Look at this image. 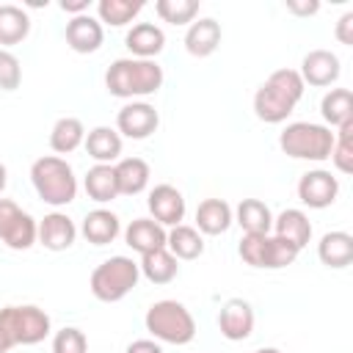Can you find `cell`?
Here are the masks:
<instances>
[{
    "mask_svg": "<svg viewBox=\"0 0 353 353\" xmlns=\"http://www.w3.org/2000/svg\"><path fill=\"white\" fill-rule=\"evenodd\" d=\"M303 80L298 69H276L254 94V113L265 124H281L303 97Z\"/></svg>",
    "mask_w": 353,
    "mask_h": 353,
    "instance_id": "1",
    "label": "cell"
},
{
    "mask_svg": "<svg viewBox=\"0 0 353 353\" xmlns=\"http://www.w3.org/2000/svg\"><path fill=\"white\" fill-rule=\"evenodd\" d=\"M163 85V66L157 61L143 58H116L105 72V88L110 97L132 99L135 97H152Z\"/></svg>",
    "mask_w": 353,
    "mask_h": 353,
    "instance_id": "2",
    "label": "cell"
},
{
    "mask_svg": "<svg viewBox=\"0 0 353 353\" xmlns=\"http://www.w3.org/2000/svg\"><path fill=\"white\" fill-rule=\"evenodd\" d=\"M50 314L33 303L0 309V353H8L17 345H39L50 336Z\"/></svg>",
    "mask_w": 353,
    "mask_h": 353,
    "instance_id": "3",
    "label": "cell"
},
{
    "mask_svg": "<svg viewBox=\"0 0 353 353\" xmlns=\"http://www.w3.org/2000/svg\"><path fill=\"white\" fill-rule=\"evenodd\" d=\"M30 182H33L36 196L50 207H66V204H72L77 199L74 168L58 154H44V157L33 160Z\"/></svg>",
    "mask_w": 353,
    "mask_h": 353,
    "instance_id": "4",
    "label": "cell"
},
{
    "mask_svg": "<svg viewBox=\"0 0 353 353\" xmlns=\"http://www.w3.org/2000/svg\"><path fill=\"white\" fill-rule=\"evenodd\" d=\"M279 146L292 160H312L323 163L331 157L334 149V130L314 121H292L281 130Z\"/></svg>",
    "mask_w": 353,
    "mask_h": 353,
    "instance_id": "5",
    "label": "cell"
},
{
    "mask_svg": "<svg viewBox=\"0 0 353 353\" xmlns=\"http://www.w3.org/2000/svg\"><path fill=\"white\" fill-rule=\"evenodd\" d=\"M146 331L154 336V342H165V345H188L196 336V320L188 312L185 303L179 301H157L146 309Z\"/></svg>",
    "mask_w": 353,
    "mask_h": 353,
    "instance_id": "6",
    "label": "cell"
},
{
    "mask_svg": "<svg viewBox=\"0 0 353 353\" xmlns=\"http://www.w3.org/2000/svg\"><path fill=\"white\" fill-rule=\"evenodd\" d=\"M138 279H141L138 262L119 254V256H110V259H105L94 268V273L88 279V287H91V295L97 301L116 303L138 287Z\"/></svg>",
    "mask_w": 353,
    "mask_h": 353,
    "instance_id": "7",
    "label": "cell"
},
{
    "mask_svg": "<svg viewBox=\"0 0 353 353\" xmlns=\"http://www.w3.org/2000/svg\"><path fill=\"white\" fill-rule=\"evenodd\" d=\"M237 254L245 265L251 268H265V270H281L298 259V248L276 234H243Z\"/></svg>",
    "mask_w": 353,
    "mask_h": 353,
    "instance_id": "8",
    "label": "cell"
},
{
    "mask_svg": "<svg viewBox=\"0 0 353 353\" xmlns=\"http://www.w3.org/2000/svg\"><path fill=\"white\" fill-rule=\"evenodd\" d=\"M36 232L39 223L30 212L11 199H0V240L11 251H28L36 243Z\"/></svg>",
    "mask_w": 353,
    "mask_h": 353,
    "instance_id": "9",
    "label": "cell"
},
{
    "mask_svg": "<svg viewBox=\"0 0 353 353\" xmlns=\"http://www.w3.org/2000/svg\"><path fill=\"white\" fill-rule=\"evenodd\" d=\"M339 196V179L325 168H312L298 179V199L309 210H325Z\"/></svg>",
    "mask_w": 353,
    "mask_h": 353,
    "instance_id": "10",
    "label": "cell"
},
{
    "mask_svg": "<svg viewBox=\"0 0 353 353\" xmlns=\"http://www.w3.org/2000/svg\"><path fill=\"white\" fill-rule=\"evenodd\" d=\"M160 127V113L149 102H127L116 113V132L132 141H143Z\"/></svg>",
    "mask_w": 353,
    "mask_h": 353,
    "instance_id": "11",
    "label": "cell"
},
{
    "mask_svg": "<svg viewBox=\"0 0 353 353\" xmlns=\"http://www.w3.org/2000/svg\"><path fill=\"white\" fill-rule=\"evenodd\" d=\"M218 331L229 342H243L254 334V309L243 298H229L218 312Z\"/></svg>",
    "mask_w": 353,
    "mask_h": 353,
    "instance_id": "12",
    "label": "cell"
},
{
    "mask_svg": "<svg viewBox=\"0 0 353 353\" xmlns=\"http://www.w3.org/2000/svg\"><path fill=\"white\" fill-rule=\"evenodd\" d=\"M146 207L152 212V221H157L160 226H179L185 218V196L174 185H165V182L149 190Z\"/></svg>",
    "mask_w": 353,
    "mask_h": 353,
    "instance_id": "13",
    "label": "cell"
},
{
    "mask_svg": "<svg viewBox=\"0 0 353 353\" xmlns=\"http://www.w3.org/2000/svg\"><path fill=\"white\" fill-rule=\"evenodd\" d=\"M301 80L303 85H314V88H325V85H334L342 74V63L339 58L331 52V50H312L303 55L301 61Z\"/></svg>",
    "mask_w": 353,
    "mask_h": 353,
    "instance_id": "14",
    "label": "cell"
},
{
    "mask_svg": "<svg viewBox=\"0 0 353 353\" xmlns=\"http://www.w3.org/2000/svg\"><path fill=\"white\" fill-rule=\"evenodd\" d=\"M77 240V226L66 212H50L39 221V232H36V243H41L47 251H66L72 248Z\"/></svg>",
    "mask_w": 353,
    "mask_h": 353,
    "instance_id": "15",
    "label": "cell"
},
{
    "mask_svg": "<svg viewBox=\"0 0 353 353\" xmlns=\"http://www.w3.org/2000/svg\"><path fill=\"white\" fill-rule=\"evenodd\" d=\"M105 41V30H102V22L91 14H80V17H72L66 22V44L80 52V55H88V52H97Z\"/></svg>",
    "mask_w": 353,
    "mask_h": 353,
    "instance_id": "16",
    "label": "cell"
},
{
    "mask_svg": "<svg viewBox=\"0 0 353 353\" xmlns=\"http://www.w3.org/2000/svg\"><path fill=\"white\" fill-rule=\"evenodd\" d=\"M221 47V25L212 17L193 19L185 30V50L193 58H210Z\"/></svg>",
    "mask_w": 353,
    "mask_h": 353,
    "instance_id": "17",
    "label": "cell"
},
{
    "mask_svg": "<svg viewBox=\"0 0 353 353\" xmlns=\"http://www.w3.org/2000/svg\"><path fill=\"white\" fill-rule=\"evenodd\" d=\"M127 50L132 52V58H143V61H154L163 47H165V33L163 28H157L154 22H138L127 30L124 36Z\"/></svg>",
    "mask_w": 353,
    "mask_h": 353,
    "instance_id": "18",
    "label": "cell"
},
{
    "mask_svg": "<svg viewBox=\"0 0 353 353\" xmlns=\"http://www.w3.org/2000/svg\"><path fill=\"white\" fill-rule=\"evenodd\" d=\"M165 234H168L165 226H160L157 221H152V218H135L124 229V243L143 256V254H152L157 248H165Z\"/></svg>",
    "mask_w": 353,
    "mask_h": 353,
    "instance_id": "19",
    "label": "cell"
},
{
    "mask_svg": "<svg viewBox=\"0 0 353 353\" xmlns=\"http://www.w3.org/2000/svg\"><path fill=\"white\" fill-rule=\"evenodd\" d=\"M88 157L94 163H102V165H113L121 160V135L113 130V127H94L85 132V141H83Z\"/></svg>",
    "mask_w": 353,
    "mask_h": 353,
    "instance_id": "20",
    "label": "cell"
},
{
    "mask_svg": "<svg viewBox=\"0 0 353 353\" xmlns=\"http://www.w3.org/2000/svg\"><path fill=\"white\" fill-rule=\"evenodd\" d=\"M80 234L91 245H108V243H113L121 234V221H119L116 212H110L105 207H97V210L85 212L83 226H80Z\"/></svg>",
    "mask_w": 353,
    "mask_h": 353,
    "instance_id": "21",
    "label": "cell"
},
{
    "mask_svg": "<svg viewBox=\"0 0 353 353\" xmlns=\"http://www.w3.org/2000/svg\"><path fill=\"white\" fill-rule=\"evenodd\" d=\"M234 223V210L223 199H204L196 207V229L201 234L218 237Z\"/></svg>",
    "mask_w": 353,
    "mask_h": 353,
    "instance_id": "22",
    "label": "cell"
},
{
    "mask_svg": "<svg viewBox=\"0 0 353 353\" xmlns=\"http://www.w3.org/2000/svg\"><path fill=\"white\" fill-rule=\"evenodd\" d=\"M116 185H119V196H138L146 190L149 185V163L143 157H121L116 165Z\"/></svg>",
    "mask_w": 353,
    "mask_h": 353,
    "instance_id": "23",
    "label": "cell"
},
{
    "mask_svg": "<svg viewBox=\"0 0 353 353\" xmlns=\"http://www.w3.org/2000/svg\"><path fill=\"white\" fill-rule=\"evenodd\" d=\"M234 223L243 234H270L273 232V212L259 199H243L234 210Z\"/></svg>",
    "mask_w": 353,
    "mask_h": 353,
    "instance_id": "24",
    "label": "cell"
},
{
    "mask_svg": "<svg viewBox=\"0 0 353 353\" xmlns=\"http://www.w3.org/2000/svg\"><path fill=\"white\" fill-rule=\"evenodd\" d=\"M273 234L292 243L298 251L312 240V223L303 210H281L273 218Z\"/></svg>",
    "mask_w": 353,
    "mask_h": 353,
    "instance_id": "25",
    "label": "cell"
},
{
    "mask_svg": "<svg viewBox=\"0 0 353 353\" xmlns=\"http://www.w3.org/2000/svg\"><path fill=\"white\" fill-rule=\"evenodd\" d=\"M317 256L325 268L342 270L353 262V234L347 232H325L317 243Z\"/></svg>",
    "mask_w": 353,
    "mask_h": 353,
    "instance_id": "26",
    "label": "cell"
},
{
    "mask_svg": "<svg viewBox=\"0 0 353 353\" xmlns=\"http://www.w3.org/2000/svg\"><path fill=\"white\" fill-rule=\"evenodd\" d=\"M30 33V17L22 6L3 3L0 6V50L22 44Z\"/></svg>",
    "mask_w": 353,
    "mask_h": 353,
    "instance_id": "27",
    "label": "cell"
},
{
    "mask_svg": "<svg viewBox=\"0 0 353 353\" xmlns=\"http://www.w3.org/2000/svg\"><path fill=\"white\" fill-rule=\"evenodd\" d=\"M165 248L174 254V259H182V262H190V259H199L204 254V237L196 226H171L168 234H165Z\"/></svg>",
    "mask_w": 353,
    "mask_h": 353,
    "instance_id": "28",
    "label": "cell"
},
{
    "mask_svg": "<svg viewBox=\"0 0 353 353\" xmlns=\"http://www.w3.org/2000/svg\"><path fill=\"white\" fill-rule=\"evenodd\" d=\"M85 141V127L74 116H61L50 130V149L55 154H72Z\"/></svg>",
    "mask_w": 353,
    "mask_h": 353,
    "instance_id": "29",
    "label": "cell"
},
{
    "mask_svg": "<svg viewBox=\"0 0 353 353\" xmlns=\"http://www.w3.org/2000/svg\"><path fill=\"white\" fill-rule=\"evenodd\" d=\"M138 268H141V276L149 279L152 284H168L179 276V259H174V254L168 248H157L152 254H143Z\"/></svg>",
    "mask_w": 353,
    "mask_h": 353,
    "instance_id": "30",
    "label": "cell"
},
{
    "mask_svg": "<svg viewBox=\"0 0 353 353\" xmlns=\"http://www.w3.org/2000/svg\"><path fill=\"white\" fill-rule=\"evenodd\" d=\"M83 188H85L88 199L97 201V204L113 201V199L119 196V185H116V171H113V165H102V163L91 165L88 174H85V179H83Z\"/></svg>",
    "mask_w": 353,
    "mask_h": 353,
    "instance_id": "31",
    "label": "cell"
},
{
    "mask_svg": "<svg viewBox=\"0 0 353 353\" xmlns=\"http://www.w3.org/2000/svg\"><path fill=\"white\" fill-rule=\"evenodd\" d=\"M320 116H323L325 127H331V130L350 121L353 119V94H350V88H331L320 99Z\"/></svg>",
    "mask_w": 353,
    "mask_h": 353,
    "instance_id": "32",
    "label": "cell"
},
{
    "mask_svg": "<svg viewBox=\"0 0 353 353\" xmlns=\"http://www.w3.org/2000/svg\"><path fill=\"white\" fill-rule=\"evenodd\" d=\"M143 11V0H99L97 3V19L110 28L130 25Z\"/></svg>",
    "mask_w": 353,
    "mask_h": 353,
    "instance_id": "33",
    "label": "cell"
},
{
    "mask_svg": "<svg viewBox=\"0 0 353 353\" xmlns=\"http://www.w3.org/2000/svg\"><path fill=\"white\" fill-rule=\"evenodd\" d=\"M331 163L339 174L353 171V119L339 124L334 132V149H331Z\"/></svg>",
    "mask_w": 353,
    "mask_h": 353,
    "instance_id": "34",
    "label": "cell"
},
{
    "mask_svg": "<svg viewBox=\"0 0 353 353\" xmlns=\"http://www.w3.org/2000/svg\"><path fill=\"white\" fill-rule=\"evenodd\" d=\"M154 11L168 25H190L199 17V0H157Z\"/></svg>",
    "mask_w": 353,
    "mask_h": 353,
    "instance_id": "35",
    "label": "cell"
},
{
    "mask_svg": "<svg viewBox=\"0 0 353 353\" xmlns=\"http://www.w3.org/2000/svg\"><path fill=\"white\" fill-rule=\"evenodd\" d=\"M52 353H88V339L80 328L66 325L52 336Z\"/></svg>",
    "mask_w": 353,
    "mask_h": 353,
    "instance_id": "36",
    "label": "cell"
},
{
    "mask_svg": "<svg viewBox=\"0 0 353 353\" xmlns=\"http://www.w3.org/2000/svg\"><path fill=\"white\" fill-rule=\"evenodd\" d=\"M19 83H22L19 58L11 50H0V88L3 91H17Z\"/></svg>",
    "mask_w": 353,
    "mask_h": 353,
    "instance_id": "37",
    "label": "cell"
},
{
    "mask_svg": "<svg viewBox=\"0 0 353 353\" xmlns=\"http://www.w3.org/2000/svg\"><path fill=\"white\" fill-rule=\"evenodd\" d=\"M334 36H336L339 44H345V47L353 44V11H347V14L339 17V22H336V28H334Z\"/></svg>",
    "mask_w": 353,
    "mask_h": 353,
    "instance_id": "38",
    "label": "cell"
},
{
    "mask_svg": "<svg viewBox=\"0 0 353 353\" xmlns=\"http://www.w3.org/2000/svg\"><path fill=\"white\" fill-rule=\"evenodd\" d=\"M287 11L295 14V17H312V14L320 11V3H317V0H303V3H298V0H287Z\"/></svg>",
    "mask_w": 353,
    "mask_h": 353,
    "instance_id": "39",
    "label": "cell"
},
{
    "mask_svg": "<svg viewBox=\"0 0 353 353\" xmlns=\"http://www.w3.org/2000/svg\"><path fill=\"white\" fill-rule=\"evenodd\" d=\"M124 353H163V347H160V342H154V339H135V342L127 345Z\"/></svg>",
    "mask_w": 353,
    "mask_h": 353,
    "instance_id": "40",
    "label": "cell"
},
{
    "mask_svg": "<svg viewBox=\"0 0 353 353\" xmlns=\"http://www.w3.org/2000/svg\"><path fill=\"white\" fill-rule=\"evenodd\" d=\"M58 6H61V11H66L72 17H80V14H88L91 0H61Z\"/></svg>",
    "mask_w": 353,
    "mask_h": 353,
    "instance_id": "41",
    "label": "cell"
},
{
    "mask_svg": "<svg viewBox=\"0 0 353 353\" xmlns=\"http://www.w3.org/2000/svg\"><path fill=\"white\" fill-rule=\"evenodd\" d=\"M6 185H8V168L0 163V196H3V190H6Z\"/></svg>",
    "mask_w": 353,
    "mask_h": 353,
    "instance_id": "42",
    "label": "cell"
},
{
    "mask_svg": "<svg viewBox=\"0 0 353 353\" xmlns=\"http://www.w3.org/2000/svg\"><path fill=\"white\" fill-rule=\"evenodd\" d=\"M254 353H281V350H276V347H259V350H254Z\"/></svg>",
    "mask_w": 353,
    "mask_h": 353,
    "instance_id": "43",
    "label": "cell"
}]
</instances>
